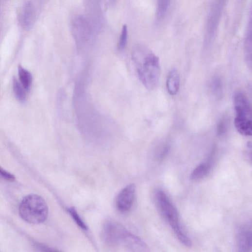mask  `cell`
I'll use <instances>...</instances> for the list:
<instances>
[{
  "label": "cell",
  "mask_w": 252,
  "mask_h": 252,
  "mask_svg": "<svg viewBox=\"0 0 252 252\" xmlns=\"http://www.w3.org/2000/svg\"><path fill=\"white\" fill-rule=\"evenodd\" d=\"M132 58L143 85L150 90L156 87L161 76L159 58L148 47L141 44L134 47Z\"/></svg>",
  "instance_id": "cell-1"
},
{
  "label": "cell",
  "mask_w": 252,
  "mask_h": 252,
  "mask_svg": "<svg viewBox=\"0 0 252 252\" xmlns=\"http://www.w3.org/2000/svg\"><path fill=\"white\" fill-rule=\"evenodd\" d=\"M21 218L32 224H39L45 222L48 217V205L41 196L31 194L21 201L19 206Z\"/></svg>",
  "instance_id": "cell-2"
},
{
  "label": "cell",
  "mask_w": 252,
  "mask_h": 252,
  "mask_svg": "<svg viewBox=\"0 0 252 252\" xmlns=\"http://www.w3.org/2000/svg\"><path fill=\"white\" fill-rule=\"evenodd\" d=\"M155 198L160 213L172 228L178 239L186 246L191 247L192 241L179 223L178 213L175 207L162 191L157 192Z\"/></svg>",
  "instance_id": "cell-3"
},
{
  "label": "cell",
  "mask_w": 252,
  "mask_h": 252,
  "mask_svg": "<svg viewBox=\"0 0 252 252\" xmlns=\"http://www.w3.org/2000/svg\"><path fill=\"white\" fill-rule=\"evenodd\" d=\"M127 233L121 225L114 222H108L103 226L102 236L107 244L115 245L122 243Z\"/></svg>",
  "instance_id": "cell-4"
},
{
  "label": "cell",
  "mask_w": 252,
  "mask_h": 252,
  "mask_svg": "<svg viewBox=\"0 0 252 252\" xmlns=\"http://www.w3.org/2000/svg\"><path fill=\"white\" fill-rule=\"evenodd\" d=\"M135 191V185L131 184L120 192L117 200V206L120 212L126 213L131 209L134 199Z\"/></svg>",
  "instance_id": "cell-5"
},
{
  "label": "cell",
  "mask_w": 252,
  "mask_h": 252,
  "mask_svg": "<svg viewBox=\"0 0 252 252\" xmlns=\"http://www.w3.org/2000/svg\"><path fill=\"white\" fill-rule=\"evenodd\" d=\"M236 118L252 120V108L246 96L241 92H236L234 97Z\"/></svg>",
  "instance_id": "cell-6"
},
{
  "label": "cell",
  "mask_w": 252,
  "mask_h": 252,
  "mask_svg": "<svg viewBox=\"0 0 252 252\" xmlns=\"http://www.w3.org/2000/svg\"><path fill=\"white\" fill-rule=\"evenodd\" d=\"M122 243L127 252H150L149 246L145 242L128 232Z\"/></svg>",
  "instance_id": "cell-7"
},
{
  "label": "cell",
  "mask_w": 252,
  "mask_h": 252,
  "mask_svg": "<svg viewBox=\"0 0 252 252\" xmlns=\"http://www.w3.org/2000/svg\"><path fill=\"white\" fill-rule=\"evenodd\" d=\"M34 4L31 1L24 3L19 9L18 21L24 28H28L33 23L35 17V9Z\"/></svg>",
  "instance_id": "cell-8"
},
{
  "label": "cell",
  "mask_w": 252,
  "mask_h": 252,
  "mask_svg": "<svg viewBox=\"0 0 252 252\" xmlns=\"http://www.w3.org/2000/svg\"><path fill=\"white\" fill-rule=\"evenodd\" d=\"M180 86V76L176 68L171 69L168 76L167 87L171 95H175L179 90Z\"/></svg>",
  "instance_id": "cell-9"
},
{
  "label": "cell",
  "mask_w": 252,
  "mask_h": 252,
  "mask_svg": "<svg viewBox=\"0 0 252 252\" xmlns=\"http://www.w3.org/2000/svg\"><path fill=\"white\" fill-rule=\"evenodd\" d=\"M252 249V232H243L239 236L237 252H249Z\"/></svg>",
  "instance_id": "cell-10"
},
{
  "label": "cell",
  "mask_w": 252,
  "mask_h": 252,
  "mask_svg": "<svg viewBox=\"0 0 252 252\" xmlns=\"http://www.w3.org/2000/svg\"><path fill=\"white\" fill-rule=\"evenodd\" d=\"M235 125L237 131L241 134L252 135V120L235 118Z\"/></svg>",
  "instance_id": "cell-11"
},
{
  "label": "cell",
  "mask_w": 252,
  "mask_h": 252,
  "mask_svg": "<svg viewBox=\"0 0 252 252\" xmlns=\"http://www.w3.org/2000/svg\"><path fill=\"white\" fill-rule=\"evenodd\" d=\"M73 28L75 35L79 40H83L87 35L88 26L85 19L79 18L75 20Z\"/></svg>",
  "instance_id": "cell-12"
},
{
  "label": "cell",
  "mask_w": 252,
  "mask_h": 252,
  "mask_svg": "<svg viewBox=\"0 0 252 252\" xmlns=\"http://www.w3.org/2000/svg\"><path fill=\"white\" fill-rule=\"evenodd\" d=\"M18 72L20 83L26 90H29L33 80L32 74L29 70L20 65L18 67Z\"/></svg>",
  "instance_id": "cell-13"
},
{
  "label": "cell",
  "mask_w": 252,
  "mask_h": 252,
  "mask_svg": "<svg viewBox=\"0 0 252 252\" xmlns=\"http://www.w3.org/2000/svg\"><path fill=\"white\" fill-rule=\"evenodd\" d=\"M210 169V166L208 163L202 164L197 167L191 174V179L198 181L204 178L208 174Z\"/></svg>",
  "instance_id": "cell-14"
},
{
  "label": "cell",
  "mask_w": 252,
  "mask_h": 252,
  "mask_svg": "<svg viewBox=\"0 0 252 252\" xmlns=\"http://www.w3.org/2000/svg\"><path fill=\"white\" fill-rule=\"evenodd\" d=\"M21 84L14 78L13 80V89L16 97L20 101H24L26 99V94Z\"/></svg>",
  "instance_id": "cell-15"
},
{
  "label": "cell",
  "mask_w": 252,
  "mask_h": 252,
  "mask_svg": "<svg viewBox=\"0 0 252 252\" xmlns=\"http://www.w3.org/2000/svg\"><path fill=\"white\" fill-rule=\"evenodd\" d=\"M72 218L73 219L76 224L83 230H87V226L80 217L76 210L74 207H70L67 210Z\"/></svg>",
  "instance_id": "cell-16"
},
{
  "label": "cell",
  "mask_w": 252,
  "mask_h": 252,
  "mask_svg": "<svg viewBox=\"0 0 252 252\" xmlns=\"http://www.w3.org/2000/svg\"><path fill=\"white\" fill-rule=\"evenodd\" d=\"M169 5L168 1H159L158 2L156 13V19L161 20L165 16Z\"/></svg>",
  "instance_id": "cell-17"
},
{
  "label": "cell",
  "mask_w": 252,
  "mask_h": 252,
  "mask_svg": "<svg viewBox=\"0 0 252 252\" xmlns=\"http://www.w3.org/2000/svg\"><path fill=\"white\" fill-rule=\"evenodd\" d=\"M128 28L127 25H123L118 43V49L121 50L125 49L127 43Z\"/></svg>",
  "instance_id": "cell-18"
},
{
  "label": "cell",
  "mask_w": 252,
  "mask_h": 252,
  "mask_svg": "<svg viewBox=\"0 0 252 252\" xmlns=\"http://www.w3.org/2000/svg\"><path fill=\"white\" fill-rule=\"evenodd\" d=\"M0 173L1 176L9 181H14L16 178L14 175L1 168Z\"/></svg>",
  "instance_id": "cell-19"
},
{
  "label": "cell",
  "mask_w": 252,
  "mask_h": 252,
  "mask_svg": "<svg viewBox=\"0 0 252 252\" xmlns=\"http://www.w3.org/2000/svg\"><path fill=\"white\" fill-rule=\"evenodd\" d=\"M251 160H252V156H251Z\"/></svg>",
  "instance_id": "cell-20"
}]
</instances>
